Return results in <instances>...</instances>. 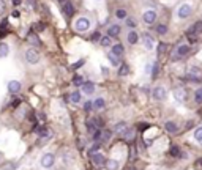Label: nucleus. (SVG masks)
I'll use <instances>...</instances> for the list:
<instances>
[{
  "label": "nucleus",
  "instance_id": "nucleus-50",
  "mask_svg": "<svg viewBox=\"0 0 202 170\" xmlns=\"http://www.w3.org/2000/svg\"><path fill=\"white\" fill-rule=\"evenodd\" d=\"M99 38H101V36H99V33H98V32H95V33H93V36H92V39H93V41H95V39H99Z\"/></svg>",
  "mask_w": 202,
  "mask_h": 170
},
{
  "label": "nucleus",
  "instance_id": "nucleus-12",
  "mask_svg": "<svg viewBox=\"0 0 202 170\" xmlns=\"http://www.w3.org/2000/svg\"><path fill=\"white\" fill-rule=\"evenodd\" d=\"M21 88H22V85H21V82L19 80H10L8 82V90H10V93H19L21 91Z\"/></svg>",
  "mask_w": 202,
  "mask_h": 170
},
{
  "label": "nucleus",
  "instance_id": "nucleus-47",
  "mask_svg": "<svg viewBox=\"0 0 202 170\" xmlns=\"http://www.w3.org/2000/svg\"><path fill=\"white\" fill-rule=\"evenodd\" d=\"M84 109H85L87 112H90V110L93 109V106H92V103H90V101H87V103L84 104Z\"/></svg>",
  "mask_w": 202,
  "mask_h": 170
},
{
  "label": "nucleus",
  "instance_id": "nucleus-13",
  "mask_svg": "<svg viewBox=\"0 0 202 170\" xmlns=\"http://www.w3.org/2000/svg\"><path fill=\"white\" fill-rule=\"evenodd\" d=\"M188 79L191 80V82H199L200 80V77H199V69L197 68H191L190 69V72H188Z\"/></svg>",
  "mask_w": 202,
  "mask_h": 170
},
{
  "label": "nucleus",
  "instance_id": "nucleus-5",
  "mask_svg": "<svg viewBox=\"0 0 202 170\" xmlns=\"http://www.w3.org/2000/svg\"><path fill=\"white\" fill-rule=\"evenodd\" d=\"M54 162H55V156L52 153H44L40 159V164H41L43 168H50L54 165Z\"/></svg>",
  "mask_w": 202,
  "mask_h": 170
},
{
  "label": "nucleus",
  "instance_id": "nucleus-33",
  "mask_svg": "<svg viewBox=\"0 0 202 170\" xmlns=\"http://www.w3.org/2000/svg\"><path fill=\"white\" fill-rule=\"evenodd\" d=\"M126 16H128V13H126V10H123V8H118L115 11V17L117 19H126Z\"/></svg>",
  "mask_w": 202,
  "mask_h": 170
},
{
  "label": "nucleus",
  "instance_id": "nucleus-49",
  "mask_svg": "<svg viewBox=\"0 0 202 170\" xmlns=\"http://www.w3.org/2000/svg\"><path fill=\"white\" fill-rule=\"evenodd\" d=\"M35 29H36V32H43L44 25H43V24H35Z\"/></svg>",
  "mask_w": 202,
  "mask_h": 170
},
{
  "label": "nucleus",
  "instance_id": "nucleus-27",
  "mask_svg": "<svg viewBox=\"0 0 202 170\" xmlns=\"http://www.w3.org/2000/svg\"><path fill=\"white\" fill-rule=\"evenodd\" d=\"M104 165L108 167V170H117V168H118V162L114 161V159H108V161L104 162Z\"/></svg>",
  "mask_w": 202,
  "mask_h": 170
},
{
  "label": "nucleus",
  "instance_id": "nucleus-31",
  "mask_svg": "<svg viewBox=\"0 0 202 170\" xmlns=\"http://www.w3.org/2000/svg\"><path fill=\"white\" fill-rule=\"evenodd\" d=\"M122 136H123V139H125V140H133V139H134V131L128 128V129H126Z\"/></svg>",
  "mask_w": 202,
  "mask_h": 170
},
{
  "label": "nucleus",
  "instance_id": "nucleus-28",
  "mask_svg": "<svg viewBox=\"0 0 202 170\" xmlns=\"http://www.w3.org/2000/svg\"><path fill=\"white\" fill-rule=\"evenodd\" d=\"M70 101L74 103V104H78V103L81 101V93H79V91H73V93L70 94Z\"/></svg>",
  "mask_w": 202,
  "mask_h": 170
},
{
  "label": "nucleus",
  "instance_id": "nucleus-51",
  "mask_svg": "<svg viewBox=\"0 0 202 170\" xmlns=\"http://www.w3.org/2000/svg\"><path fill=\"white\" fill-rule=\"evenodd\" d=\"M11 104H13V107H17V104H19V101H17V99H14V101H13Z\"/></svg>",
  "mask_w": 202,
  "mask_h": 170
},
{
  "label": "nucleus",
  "instance_id": "nucleus-48",
  "mask_svg": "<svg viewBox=\"0 0 202 170\" xmlns=\"http://www.w3.org/2000/svg\"><path fill=\"white\" fill-rule=\"evenodd\" d=\"M99 150V143H96V145H93V147L90 148V154H93V153H96Z\"/></svg>",
  "mask_w": 202,
  "mask_h": 170
},
{
  "label": "nucleus",
  "instance_id": "nucleus-30",
  "mask_svg": "<svg viewBox=\"0 0 202 170\" xmlns=\"http://www.w3.org/2000/svg\"><path fill=\"white\" fill-rule=\"evenodd\" d=\"M156 33L161 35V36L167 35V25H164V24H158V27H156Z\"/></svg>",
  "mask_w": 202,
  "mask_h": 170
},
{
  "label": "nucleus",
  "instance_id": "nucleus-42",
  "mask_svg": "<svg viewBox=\"0 0 202 170\" xmlns=\"http://www.w3.org/2000/svg\"><path fill=\"white\" fill-rule=\"evenodd\" d=\"M101 132H103V131H99V128L92 134V137H93V140H98V139H101Z\"/></svg>",
  "mask_w": 202,
  "mask_h": 170
},
{
  "label": "nucleus",
  "instance_id": "nucleus-10",
  "mask_svg": "<svg viewBox=\"0 0 202 170\" xmlns=\"http://www.w3.org/2000/svg\"><path fill=\"white\" fill-rule=\"evenodd\" d=\"M92 161H93V164H95V165L101 167V165H104L106 158H104L103 154H101V153H93V154H92Z\"/></svg>",
  "mask_w": 202,
  "mask_h": 170
},
{
  "label": "nucleus",
  "instance_id": "nucleus-8",
  "mask_svg": "<svg viewBox=\"0 0 202 170\" xmlns=\"http://www.w3.org/2000/svg\"><path fill=\"white\" fill-rule=\"evenodd\" d=\"M142 41H144V46H145V49H153L155 47V38L152 36L150 33H144L142 35Z\"/></svg>",
  "mask_w": 202,
  "mask_h": 170
},
{
  "label": "nucleus",
  "instance_id": "nucleus-17",
  "mask_svg": "<svg viewBox=\"0 0 202 170\" xmlns=\"http://www.w3.org/2000/svg\"><path fill=\"white\" fill-rule=\"evenodd\" d=\"M81 87H82V93H85V94L95 93V84H92V82H84Z\"/></svg>",
  "mask_w": 202,
  "mask_h": 170
},
{
  "label": "nucleus",
  "instance_id": "nucleus-20",
  "mask_svg": "<svg viewBox=\"0 0 202 170\" xmlns=\"http://www.w3.org/2000/svg\"><path fill=\"white\" fill-rule=\"evenodd\" d=\"M108 58H109L111 65H114V66H120V57H117L112 51H111V52H108Z\"/></svg>",
  "mask_w": 202,
  "mask_h": 170
},
{
  "label": "nucleus",
  "instance_id": "nucleus-18",
  "mask_svg": "<svg viewBox=\"0 0 202 170\" xmlns=\"http://www.w3.org/2000/svg\"><path fill=\"white\" fill-rule=\"evenodd\" d=\"M92 106H93V109H96V110H101V109H104V106H106V101H104V98H96V99L92 103Z\"/></svg>",
  "mask_w": 202,
  "mask_h": 170
},
{
  "label": "nucleus",
  "instance_id": "nucleus-1",
  "mask_svg": "<svg viewBox=\"0 0 202 170\" xmlns=\"http://www.w3.org/2000/svg\"><path fill=\"white\" fill-rule=\"evenodd\" d=\"M90 25H92L90 19L85 17V16H81L78 21L74 22V30H76V32H79V33H85V32L90 30Z\"/></svg>",
  "mask_w": 202,
  "mask_h": 170
},
{
  "label": "nucleus",
  "instance_id": "nucleus-14",
  "mask_svg": "<svg viewBox=\"0 0 202 170\" xmlns=\"http://www.w3.org/2000/svg\"><path fill=\"white\" fill-rule=\"evenodd\" d=\"M188 32H191V33H194V35H199V33H202V21H196L193 25L188 29Z\"/></svg>",
  "mask_w": 202,
  "mask_h": 170
},
{
  "label": "nucleus",
  "instance_id": "nucleus-40",
  "mask_svg": "<svg viewBox=\"0 0 202 170\" xmlns=\"http://www.w3.org/2000/svg\"><path fill=\"white\" fill-rule=\"evenodd\" d=\"M158 72H160V65H158V63H155V65H153V71H152V77L155 79Z\"/></svg>",
  "mask_w": 202,
  "mask_h": 170
},
{
  "label": "nucleus",
  "instance_id": "nucleus-36",
  "mask_svg": "<svg viewBox=\"0 0 202 170\" xmlns=\"http://www.w3.org/2000/svg\"><path fill=\"white\" fill-rule=\"evenodd\" d=\"M166 51H167V44H166V43H160V44H158V49H156L158 55H164Z\"/></svg>",
  "mask_w": 202,
  "mask_h": 170
},
{
  "label": "nucleus",
  "instance_id": "nucleus-25",
  "mask_svg": "<svg viewBox=\"0 0 202 170\" xmlns=\"http://www.w3.org/2000/svg\"><path fill=\"white\" fill-rule=\"evenodd\" d=\"M112 52L117 55V57H120V55H123V52H125V49H123V46L122 44H112Z\"/></svg>",
  "mask_w": 202,
  "mask_h": 170
},
{
  "label": "nucleus",
  "instance_id": "nucleus-7",
  "mask_svg": "<svg viewBox=\"0 0 202 170\" xmlns=\"http://www.w3.org/2000/svg\"><path fill=\"white\" fill-rule=\"evenodd\" d=\"M188 52H190V46H188V44H180V46L175 49V52H174V60L183 58Z\"/></svg>",
  "mask_w": 202,
  "mask_h": 170
},
{
  "label": "nucleus",
  "instance_id": "nucleus-29",
  "mask_svg": "<svg viewBox=\"0 0 202 170\" xmlns=\"http://www.w3.org/2000/svg\"><path fill=\"white\" fill-rule=\"evenodd\" d=\"M130 74V68H128V65H122L120 68H118V76H128Z\"/></svg>",
  "mask_w": 202,
  "mask_h": 170
},
{
  "label": "nucleus",
  "instance_id": "nucleus-46",
  "mask_svg": "<svg viewBox=\"0 0 202 170\" xmlns=\"http://www.w3.org/2000/svg\"><path fill=\"white\" fill-rule=\"evenodd\" d=\"M101 136H103V139H104V140H109V139H111V136H112V132H111V131H104V132H101Z\"/></svg>",
  "mask_w": 202,
  "mask_h": 170
},
{
  "label": "nucleus",
  "instance_id": "nucleus-44",
  "mask_svg": "<svg viewBox=\"0 0 202 170\" xmlns=\"http://www.w3.org/2000/svg\"><path fill=\"white\" fill-rule=\"evenodd\" d=\"M148 128H150L148 123H139V125H137V129H139V131H145V129H148Z\"/></svg>",
  "mask_w": 202,
  "mask_h": 170
},
{
  "label": "nucleus",
  "instance_id": "nucleus-52",
  "mask_svg": "<svg viewBox=\"0 0 202 170\" xmlns=\"http://www.w3.org/2000/svg\"><path fill=\"white\" fill-rule=\"evenodd\" d=\"M13 16H14V17H19V11H13Z\"/></svg>",
  "mask_w": 202,
  "mask_h": 170
},
{
  "label": "nucleus",
  "instance_id": "nucleus-2",
  "mask_svg": "<svg viewBox=\"0 0 202 170\" xmlns=\"http://www.w3.org/2000/svg\"><path fill=\"white\" fill-rule=\"evenodd\" d=\"M191 13H193V7L185 2V3L179 5V8H177V11H175V16L183 21V19H188L191 16Z\"/></svg>",
  "mask_w": 202,
  "mask_h": 170
},
{
  "label": "nucleus",
  "instance_id": "nucleus-23",
  "mask_svg": "<svg viewBox=\"0 0 202 170\" xmlns=\"http://www.w3.org/2000/svg\"><path fill=\"white\" fill-rule=\"evenodd\" d=\"M169 154L174 156V158H182V151H180V148L177 147V145H172V147L169 148Z\"/></svg>",
  "mask_w": 202,
  "mask_h": 170
},
{
  "label": "nucleus",
  "instance_id": "nucleus-21",
  "mask_svg": "<svg viewBox=\"0 0 202 170\" xmlns=\"http://www.w3.org/2000/svg\"><path fill=\"white\" fill-rule=\"evenodd\" d=\"M8 54H10V46L2 41V43H0V57L3 58V57H7Z\"/></svg>",
  "mask_w": 202,
  "mask_h": 170
},
{
  "label": "nucleus",
  "instance_id": "nucleus-22",
  "mask_svg": "<svg viewBox=\"0 0 202 170\" xmlns=\"http://www.w3.org/2000/svg\"><path fill=\"white\" fill-rule=\"evenodd\" d=\"M99 44L103 46V47H109V46H112V38H111L109 35L101 36V38H99Z\"/></svg>",
  "mask_w": 202,
  "mask_h": 170
},
{
  "label": "nucleus",
  "instance_id": "nucleus-16",
  "mask_svg": "<svg viewBox=\"0 0 202 170\" xmlns=\"http://www.w3.org/2000/svg\"><path fill=\"white\" fill-rule=\"evenodd\" d=\"M120 25H117V24H112V25H109L108 27V35L111 36V38H114V36H117V35H120Z\"/></svg>",
  "mask_w": 202,
  "mask_h": 170
},
{
  "label": "nucleus",
  "instance_id": "nucleus-6",
  "mask_svg": "<svg viewBox=\"0 0 202 170\" xmlns=\"http://www.w3.org/2000/svg\"><path fill=\"white\" fill-rule=\"evenodd\" d=\"M152 96H153L155 101H164L166 96H167V91H166V88L163 85H158V87H155L153 90H152Z\"/></svg>",
  "mask_w": 202,
  "mask_h": 170
},
{
  "label": "nucleus",
  "instance_id": "nucleus-38",
  "mask_svg": "<svg viewBox=\"0 0 202 170\" xmlns=\"http://www.w3.org/2000/svg\"><path fill=\"white\" fill-rule=\"evenodd\" d=\"M194 139L202 145V128H197V129L194 131Z\"/></svg>",
  "mask_w": 202,
  "mask_h": 170
},
{
  "label": "nucleus",
  "instance_id": "nucleus-41",
  "mask_svg": "<svg viewBox=\"0 0 202 170\" xmlns=\"http://www.w3.org/2000/svg\"><path fill=\"white\" fill-rule=\"evenodd\" d=\"M87 129H89V132H90V134H93V132H95L98 128H96V126L92 123V121H89V123H87Z\"/></svg>",
  "mask_w": 202,
  "mask_h": 170
},
{
  "label": "nucleus",
  "instance_id": "nucleus-54",
  "mask_svg": "<svg viewBox=\"0 0 202 170\" xmlns=\"http://www.w3.org/2000/svg\"><path fill=\"white\" fill-rule=\"evenodd\" d=\"M57 2H60V3H65V2H66V0H57Z\"/></svg>",
  "mask_w": 202,
  "mask_h": 170
},
{
  "label": "nucleus",
  "instance_id": "nucleus-53",
  "mask_svg": "<svg viewBox=\"0 0 202 170\" xmlns=\"http://www.w3.org/2000/svg\"><path fill=\"white\" fill-rule=\"evenodd\" d=\"M126 170H137V168H136V167H128Z\"/></svg>",
  "mask_w": 202,
  "mask_h": 170
},
{
  "label": "nucleus",
  "instance_id": "nucleus-35",
  "mask_svg": "<svg viewBox=\"0 0 202 170\" xmlns=\"http://www.w3.org/2000/svg\"><path fill=\"white\" fill-rule=\"evenodd\" d=\"M73 84H74L76 87H81V85L84 84V77H82V76H79V74H76V76L73 77Z\"/></svg>",
  "mask_w": 202,
  "mask_h": 170
},
{
  "label": "nucleus",
  "instance_id": "nucleus-9",
  "mask_svg": "<svg viewBox=\"0 0 202 170\" xmlns=\"http://www.w3.org/2000/svg\"><path fill=\"white\" fill-rule=\"evenodd\" d=\"M174 98L179 101V103H183V101L186 99V91H185V88H182V87L175 88V90H174Z\"/></svg>",
  "mask_w": 202,
  "mask_h": 170
},
{
  "label": "nucleus",
  "instance_id": "nucleus-45",
  "mask_svg": "<svg viewBox=\"0 0 202 170\" xmlns=\"http://www.w3.org/2000/svg\"><path fill=\"white\" fill-rule=\"evenodd\" d=\"M194 167H196L197 170H202V158L196 159V162H194Z\"/></svg>",
  "mask_w": 202,
  "mask_h": 170
},
{
  "label": "nucleus",
  "instance_id": "nucleus-39",
  "mask_svg": "<svg viewBox=\"0 0 202 170\" xmlns=\"http://www.w3.org/2000/svg\"><path fill=\"white\" fill-rule=\"evenodd\" d=\"M7 11V2L5 0H0V16H3Z\"/></svg>",
  "mask_w": 202,
  "mask_h": 170
},
{
  "label": "nucleus",
  "instance_id": "nucleus-3",
  "mask_svg": "<svg viewBox=\"0 0 202 170\" xmlns=\"http://www.w3.org/2000/svg\"><path fill=\"white\" fill-rule=\"evenodd\" d=\"M24 58L27 63L35 65V63L40 62V52L36 49H33V47H29V49H25V52H24Z\"/></svg>",
  "mask_w": 202,
  "mask_h": 170
},
{
  "label": "nucleus",
  "instance_id": "nucleus-26",
  "mask_svg": "<svg viewBox=\"0 0 202 170\" xmlns=\"http://www.w3.org/2000/svg\"><path fill=\"white\" fill-rule=\"evenodd\" d=\"M27 39H29V41H30V43H32L33 46H40V44H41L40 38H38V36H36V35H35L33 32H30V33L27 35Z\"/></svg>",
  "mask_w": 202,
  "mask_h": 170
},
{
  "label": "nucleus",
  "instance_id": "nucleus-15",
  "mask_svg": "<svg viewBox=\"0 0 202 170\" xmlns=\"http://www.w3.org/2000/svg\"><path fill=\"white\" fill-rule=\"evenodd\" d=\"M164 129H166L169 134H177V132H179V126H177L174 121H166Z\"/></svg>",
  "mask_w": 202,
  "mask_h": 170
},
{
  "label": "nucleus",
  "instance_id": "nucleus-24",
  "mask_svg": "<svg viewBox=\"0 0 202 170\" xmlns=\"http://www.w3.org/2000/svg\"><path fill=\"white\" fill-rule=\"evenodd\" d=\"M126 129H128V125H126L125 121H122V123H117L115 128H114V131H115L117 134H123Z\"/></svg>",
  "mask_w": 202,
  "mask_h": 170
},
{
  "label": "nucleus",
  "instance_id": "nucleus-11",
  "mask_svg": "<svg viewBox=\"0 0 202 170\" xmlns=\"http://www.w3.org/2000/svg\"><path fill=\"white\" fill-rule=\"evenodd\" d=\"M126 41H128L131 46H134V44L139 41V35H137V32H136V30H130L128 33H126Z\"/></svg>",
  "mask_w": 202,
  "mask_h": 170
},
{
  "label": "nucleus",
  "instance_id": "nucleus-19",
  "mask_svg": "<svg viewBox=\"0 0 202 170\" xmlns=\"http://www.w3.org/2000/svg\"><path fill=\"white\" fill-rule=\"evenodd\" d=\"M63 13H65L68 17L73 16V13H74V7H73L71 2H65V3H63Z\"/></svg>",
  "mask_w": 202,
  "mask_h": 170
},
{
  "label": "nucleus",
  "instance_id": "nucleus-34",
  "mask_svg": "<svg viewBox=\"0 0 202 170\" xmlns=\"http://www.w3.org/2000/svg\"><path fill=\"white\" fill-rule=\"evenodd\" d=\"M92 123H93L96 128H103V126H104V120L99 118V117H95V118L92 120Z\"/></svg>",
  "mask_w": 202,
  "mask_h": 170
},
{
  "label": "nucleus",
  "instance_id": "nucleus-32",
  "mask_svg": "<svg viewBox=\"0 0 202 170\" xmlns=\"http://www.w3.org/2000/svg\"><path fill=\"white\" fill-rule=\"evenodd\" d=\"M194 103L196 104H202V88L194 91Z\"/></svg>",
  "mask_w": 202,
  "mask_h": 170
},
{
  "label": "nucleus",
  "instance_id": "nucleus-4",
  "mask_svg": "<svg viewBox=\"0 0 202 170\" xmlns=\"http://www.w3.org/2000/svg\"><path fill=\"white\" fill-rule=\"evenodd\" d=\"M156 17H158V14H156L155 10H145V11L142 13V22L147 24V25H152V24H155Z\"/></svg>",
  "mask_w": 202,
  "mask_h": 170
},
{
  "label": "nucleus",
  "instance_id": "nucleus-37",
  "mask_svg": "<svg viewBox=\"0 0 202 170\" xmlns=\"http://www.w3.org/2000/svg\"><path fill=\"white\" fill-rule=\"evenodd\" d=\"M125 21H126V25H128L130 29H134V27L137 25V22H136V19H134V17H128V16H126V19H125Z\"/></svg>",
  "mask_w": 202,
  "mask_h": 170
},
{
  "label": "nucleus",
  "instance_id": "nucleus-43",
  "mask_svg": "<svg viewBox=\"0 0 202 170\" xmlns=\"http://www.w3.org/2000/svg\"><path fill=\"white\" fill-rule=\"evenodd\" d=\"M84 62H85V60H84V58H81V60H78V62H76V63H74L71 68H73V69H78L79 66H82V65H84Z\"/></svg>",
  "mask_w": 202,
  "mask_h": 170
}]
</instances>
